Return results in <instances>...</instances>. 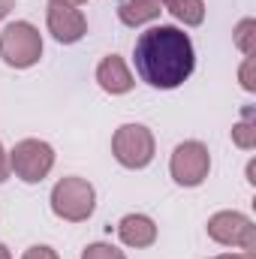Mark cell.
<instances>
[{"mask_svg": "<svg viewBox=\"0 0 256 259\" xmlns=\"http://www.w3.org/2000/svg\"><path fill=\"white\" fill-rule=\"evenodd\" d=\"M133 61H136V72L142 75V81L160 91H172L190 78L196 55H193L190 36L184 30L172 24H157L139 36Z\"/></svg>", "mask_w": 256, "mask_h": 259, "instance_id": "obj_1", "label": "cell"}, {"mask_svg": "<svg viewBox=\"0 0 256 259\" xmlns=\"http://www.w3.org/2000/svg\"><path fill=\"white\" fill-rule=\"evenodd\" d=\"M112 154L127 169H145L154 160V133L142 124H124L112 136Z\"/></svg>", "mask_w": 256, "mask_h": 259, "instance_id": "obj_5", "label": "cell"}, {"mask_svg": "<svg viewBox=\"0 0 256 259\" xmlns=\"http://www.w3.org/2000/svg\"><path fill=\"white\" fill-rule=\"evenodd\" d=\"M232 142L244 151H250L256 145V121H253V109H244V118L232 127Z\"/></svg>", "mask_w": 256, "mask_h": 259, "instance_id": "obj_13", "label": "cell"}, {"mask_svg": "<svg viewBox=\"0 0 256 259\" xmlns=\"http://www.w3.org/2000/svg\"><path fill=\"white\" fill-rule=\"evenodd\" d=\"M81 259H127V256H124V250H118L112 244H88Z\"/></svg>", "mask_w": 256, "mask_h": 259, "instance_id": "obj_15", "label": "cell"}, {"mask_svg": "<svg viewBox=\"0 0 256 259\" xmlns=\"http://www.w3.org/2000/svg\"><path fill=\"white\" fill-rule=\"evenodd\" d=\"M118 235L127 247H151L157 241V226L145 214H127L118 223Z\"/></svg>", "mask_w": 256, "mask_h": 259, "instance_id": "obj_10", "label": "cell"}, {"mask_svg": "<svg viewBox=\"0 0 256 259\" xmlns=\"http://www.w3.org/2000/svg\"><path fill=\"white\" fill-rule=\"evenodd\" d=\"M241 88L244 91H256V81H253V55L244 61V66H241Z\"/></svg>", "mask_w": 256, "mask_h": 259, "instance_id": "obj_17", "label": "cell"}, {"mask_svg": "<svg viewBox=\"0 0 256 259\" xmlns=\"http://www.w3.org/2000/svg\"><path fill=\"white\" fill-rule=\"evenodd\" d=\"M21 259H61V256H58V250H52V247H46V244H36V247L24 250Z\"/></svg>", "mask_w": 256, "mask_h": 259, "instance_id": "obj_16", "label": "cell"}, {"mask_svg": "<svg viewBox=\"0 0 256 259\" xmlns=\"http://www.w3.org/2000/svg\"><path fill=\"white\" fill-rule=\"evenodd\" d=\"M52 166H55V148L39 139H24L9 154V169L27 184H39L52 172Z\"/></svg>", "mask_w": 256, "mask_h": 259, "instance_id": "obj_4", "label": "cell"}, {"mask_svg": "<svg viewBox=\"0 0 256 259\" xmlns=\"http://www.w3.org/2000/svg\"><path fill=\"white\" fill-rule=\"evenodd\" d=\"M97 205V193L84 178H61L52 190V211L69 220V223H81L94 214Z\"/></svg>", "mask_w": 256, "mask_h": 259, "instance_id": "obj_3", "label": "cell"}, {"mask_svg": "<svg viewBox=\"0 0 256 259\" xmlns=\"http://www.w3.org/2000/svg\"><path fill=\"white\" fill-rule=\"evenodd\" d=\"M97 81L106 94H127L133 88V75H130L127 64L118 58V55H109L103 58L100 66H97Z\"/></svg>", "mask_w": 256, "mask_h": 259, "instance_id": "obj_9", "label": "cell"}, {"mask_svg": "<svg viewBox=\"0 0 256 259\" xmlns=\"http://www.w3.org/2000/svg\"><path fill=\"white\" fill-rule=\"evenodd\" d=\"M208 235L217 244H232V247H244L247 253L256 250V226L250 217L238 214V211H217L208 220Z\"/></svg>", "mask_w": 256, "mask_h": 259, "instance_id": "obj_6", "label": "cell"}, {"mask_svg": "<svg viewBox=\"0 0 256 259\" xmlns=\"http://www.w3.org/2000/svg\"><path fill=\"white\" fill-rule=\"evenodd\" d=\"M0 259H12V253H9V247H6V244H0Z\"/></svg>", "mask_w": 256, "mask_h": 259, "instance_id": "obj_22", "label": "cell"}, {"mask_svg": "<svg viewBox=\"0 0 256 259\" xmlns=\"http://www.w3.org/2000/svg\"><path fill=\"white\" fill-rule=\"evenodd\" d=\"M214 259H256V256L244 250V253H223V256H214Z\"/></svg>", "mask_w": 256, "mask_h": 259, "instance_id": "obj_20", "label": "cell"}, {"mask_svg": "<svg viewBox=\"0 0 256 259\" xmlns=\"http://www.w3.org/2000/svg\"><path fill=\"white\" fill-rule=\"evenodd\" d=\"M163 9H169L178 21H184L187 27H199L205 21V3L202 0H160Z\"/></svg>", "mask_w": 256, "mask_h": 259, "instance_id": "obj_12", "label": "cell"}, {"mask_svg": "<svg viewBox=\"0 0 256 259\" xmlns=\"http://www.w3.org/2000/svg\"><path fill=\"white\" fill-rule=\"evenodd\" d=\"M12 6H15V0H0V18H6L12 12Z\"/></svg>", "mask_w": 256, "mask_h": 259, "instance_id": "obj_19", "label": "cell"}, {"mask_svg": "<svg viewBox=\"0 0 256 259\" xmlns=\"http://www.w3.org/2000/svg\"><path fill=\"white\" fill-rule=\"evenodd\" d=\"M0 58L15 69H27L42 58V36L30 21H12L0 33Z\"/></svg>", "mask_w": 256, "mask_h": 259, "instance_id": "obj_2", "label": "cell"}, {"mask_svg": "<svg viewBox=\"0 0 256 259\" xmlns=\"http://www.w3.org/2000/svg\"><path fill=\"white\" fill-rule=\"evenodd\" d=\"M52 3H64V6H75V9H78V6L88 3V0H52Z\"/></svg>", "mask_w": 256, "mask_h": 259, "instance_id": "obj_21", "label": "cell"}, {"mask_svg": "<svg viewBox=\"0 0 256 259\" xmlns=\"http://www.w3.org/2000/svg\"><path fill=\"white\" fill-rule=\"evenodd\" d=\"M169 169H172V178L181 187H199L208 178V169H211L208 148L202 142H181L172 154Z\"/></svg>", "mask_w": 256, "mask_h": 259, "instance_id": "obj_7", "label": "cell"}, {"mask_svg": "<svg viewBox=\"0 0 256 259\" xmlns=\"http://www.w3.org/2000/svg\"><path fill=\"white\" fill-rule=\"evenodd\" d=\"M9 178V157H6V151H3V145H0V184Z\"/></svg>", "mask_w": 256, "mask_h": 259, "instance_id": "obj_18", "label": "cell"}, {"mask_svg": "<svg viewBox=\"0 0 256 259\" xmlns=\"http://www.w3.org/2000/svg\"><path fill=\"white\" fill-rule=\"evenodd\" d=\"M49 30L58 42H78L88 33V21L75 6H64V3H49Z\"/></svg>", "mask_w": 256, "mask_h": 259, "instance_id": "obj_8", "label": "cell"}, {"mask_svg": "<svg viewBox=\"0 0 256 259\" xmlns=\"http://www.w3.org/2000/svg\"><path fill=\"white\" fill-rule=\"evenodd\" d=\"M235 46L250 58L256 49V21L253 18H244V21H238V27H235Z\"/></svg>", "mask_w": 256, "mask_h": 259, "instance_id": "obj_14", "label": "cell"}, {"mask_svg": "<svg viewBox=\"0 0 256 259\" xmlns=\"http://www.w3.org/2000/svg\"><path fill=\"white\" fill-rule=\"evenodd\" d=\"M163 3L160 0H118V18L127 27H142L154 18H160Z\"/></svg>", "mask_w": 256, "mask_h": 259, "instance_id": "obj_11", "label": "cell"}]
</instances>
